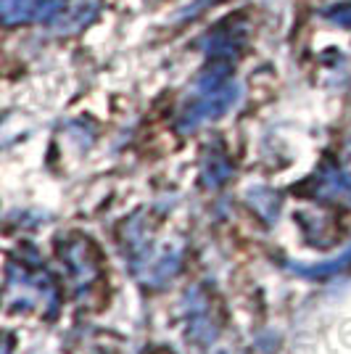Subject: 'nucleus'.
Wrapping results in <instances>:
<instances>
[{
	"instance_id": "1",
	"label": "nucleus",
	"mask_w": 351,
	"mask_h": 354,
	"mask_svg": "<svg viewBox=\"0 0 351 354\" xmlns=\"http://www.w3.org/2000/svg\"><path fill=\"white\" fill-rule=\"evenodd\" d=\"M246 45V24L240 19H225L214 30L206 32L201 40V48L209 53V59L227 61L233 59L238 50H243Z\"/></svg>"
},
{
	"instance_id": "2",
	"label": "nucleus",
	"mask_w": 351,
	"mask_h": 354,
	"mask_svg": "<svg viewBox=\"0 0 351 354\" xmlns=\"http://www.w3.org/2000/svg\"><path fill=\"white\" fill-rule=\"evenodd\" d=\"M0 16L8 27L35 21V0H0Z\"/></svg>"
},
{
	"instance_id": "3",
	"label": "nucleus",
	"mask_w": 351,
	"mask_h": 354,
	"mask_svg": "<svg viewBox=\"0 0 351 354\" xmlns=\"http://www.w3.org/2000/svg\"><path fill=\"white\" fill-rule=\"evenodd\" d=\"M69 6V0H35V21H56L61 11Z\"/></svg>"
},
{
	"instance_id": "4",
	"label": "nucleus",
	"mask_w": 351,
	"mask_h": 354,
	"mask_svg": "<svg viewBox=\"0 0 351 354\" xmlns=\"http://www.w3.org/2000/svg\"><path fill=\"white\" fill-rule=\"evenodd\" d=\"M95 14H98V8H95L93 3H88V6H85V3H82V6H77L66 19H61V21H66V24H61V32H72V30L85 27Z\"/></svg>"
},
{
	"instance_id": "5",
	"label": "nucleus",
	"mask_w": 351,
	"mask_h": 354,
	"mask_svg": "<svg viewBox=\"0 0 351 354\" xmlns=\"http://www.w3.org/2000/svg\"><path fill=\"white\" fill-rule=\"evenodd\" d=\"M322 16L330 21V24H336L341 30H351V0H343V3H333L330 8H325Z\"/></svg>"
}]
</instances>
